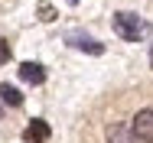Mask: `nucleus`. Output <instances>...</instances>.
<instances>
[{"label":"nucleus","mask_w":153,"mask_h":143,"mask_svg":"<svg viewBox=\"0 0 153 143\" xmlns=\"http://www.w3.org/2000/svg\"><path fill=\"white\" fill-rule=\"evenodd\" d=\"M111 26H114V33L121 36L124 42H140V39H143V36L150 33V23H147V20H140L137 13H127V10L114 13Z\"/></svg>","instance_id":"obj_1"},{"label":"nucleus","mask_w":153,"mask_h":143,"mask_svg":"<svg viewBox=\"0 0 153 143\" xmlns=\"http://www.w3.org/2000/svg\"><path fill=\"white\" fill-rule=\"evenodd\" d=\"M130 130L140 143H153V111H137V117L130 120Z\"/></svg>","instance_id":"obj_2"},{"label":"nucleus","mask_w":153,"mask_h":143,"mask_svg":"<svg viewBox=\"0 0 153 143\" xmlns=\"http://www.w3.org/2000/svg\"><path fill=\"white\" fill-rule=\"evenodd\" d=\"M65 42L72 46V49H82V52H88V56H101L104 52V46L91 39V36H82V33H72V36H65Z\"/></svg>","instance_id":"obj_3"},{"label":"nucleus","mask_w":153,"mask_h":143,"mask_svg":"<svg viewBox=\"0 0 153 143\" xmlns=\"http://www.w3.org/2000/svg\"><path fill=\"white\" fill-rule=\"evenodd\" d=\"M23 140L26 143H49V124L46 120H30V127L23 130Z\"/></svg>","instance_id":"obj_4"},{"label":"nucleus","mask_w":153,"mask_h":143,"mask_svg":"<svg viewBox=\"0 0 153 143\" xmlns=\"http://www.w3.org/2000/svg\"><path fill=\"white\" fill-rule=\"evenodd\" d=\"M20 78H23L26 85H42V82H46V68H42L39 62H23V65H20Z\"/></svg>","instance_id":"obj_5"},{"label":"nucleus","mask_w":153,"mask_h":143,"mask_svg":"<svg viewBox=\"0 0 153 143\" xmlns=\"http://www.w3.org/2000/svg\"><path fill=\"white\" fill-rule=\"evenodd\" d=\"M108 143H137V137L124 124H108Z\"/></svg>","instance_id":"obj_6"},{"label":"nucleus","mask_w":153,"mask_h":143,"mask_svg":"<svg viewBox=\"0 0 153 143\" xmlns=\"http://www.w3.org/2000/svg\"><path fill=\"white\" fill-rule=\"evenodd\" d=\"M0 101L10 104V107H20L23 104V94H20V88H13V85H0Z\"/></svg>","instance_id":"obj_7"},{"label":"nucleus","mask_w":153,"mask_h":143,"mask_svg":"<svg viewBox=\"0 0 153 143\" xmlns=\"http://www.w3.org/2000/svg\"><path fill=\"white\" fill-rule=\"evenodd\" d=\"M36 13H39V20H42V23H52V20H56V7H52L49 0H42Z\"/></svg>","instance_id":"obj_8"},{"label":"nucleus","mask_w":153,"mask_h":143,"mask_svg":"<svg viewBox=\"0 0 153 143\" xmlns=\"http://www.w3.org/2000/svg\"><path fill=\"white\" fill-rule=\"evenodd\" d=\"M10 56H13V52H10V42H7V39H0V65H7Z\"/></svg>","instance_id":"obj_9"},{"label":"nucleus","mask_w":153,"mask_h":143,"mask_svg":"<svg viewBox=\"0 0 153 143\" xmlns=\"http://www.w3.org/2000/svg\"><path fill=\"white\" fill-rule=\"evenodd\" d=\"M0 120H3V104H0Z\"/></svg>","instance_id":"obj_10"},{"label":"nucleus","mask_w":153,"mask_h":143,"mask_svg":"<svg viewBox=\"0 0 153 143\" xmlns=\"http://www.w3.org/2000/svg\"><path fill=\"white\" fill-rule=\"evenodd\" d=\"M150 65H153V49H150Z\"/></svg>","instance_id":"obj_11"},{"label":"nucleus","mask_w":153,"mask_h":143,"mask_svg":"<svg viewBox=\"0 0 153 143\" xmlns=\"http://www.w3.org/2000/svg\"><path fill=\"white\" fill-rule=\"evenodd\" d=\"M68 3H78V0H68Z\"/></svg>","instance_id":"obj_12"}]
</instances>
